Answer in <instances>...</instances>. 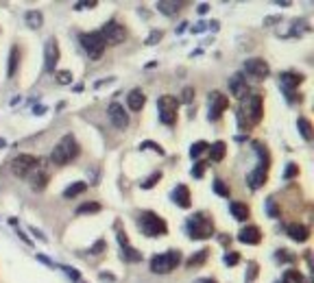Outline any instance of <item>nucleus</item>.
Returning a JSON list of instances; mask_svg holds the SVG:
<instances>
[{
  "mask_svg": "<svg viewBox=\"0 0 314 283\" xmlns=\"http://www.w3.org/2000/svg\"><path fill=\"white\" fill-rule=\"evenodd\" d=\"M238 261H240L238 253H227V255H225V264H227V266H236Z\"/></svg>",
  "mask_w": 314,
  "mask_h": 283,
  "instance_id": "nucleus-43",
  "label": "nucleus"
},
{
  "mask_svg": "<svg viewBox=\"0 0 314 283\" xmlns=\"http://www.w3.org/2000/svg\"><path fill=\"white\" fill-rule=\"evenodd\" d=\"M229 209H231V216L236 218V220H240V222H245L247 218H249V214H251L245 203H229Z\"/></svg>",
  "mask_w": 314,
  "mask_h": 283,
  "instance_id": "nucleus-24",
  "label": "nucleus"
},
{
  "mask_svg": "<svg viewBox=\"0 0 314 283\" xmlns=\"http://www.w3.org/2000/svg\"><path fill=\"white\" fill-rule=\"evenodd\" d=\"M214 192H216V194H221V196H225V198H229V187L225 185L221 179H216V181H214Z\"/></svg>",
  "mask_w": 314,
  "mask_h": 283,
  "instance_id": "nucleus-36",
  "label": "nucleus"
},
{
  "mask_svg": "<svg viewBox=\"0 0 314 283\" xmlns=\"http://www.w3.org/2000/svg\"><path fill=\"white\" fill-rule=\"evenodd\" d=\"M100 35H103V39H105V44H122L127 39V31H125V26L122 24H118L116 20H112V22H107V24H103V28L98 31Z\"/></svg>",
  "mask_w": 314,
  "mask_h": 283,
  "instance_id": "nucleus-9",
  "label": "nucleus"
},
{
  "mask_svg": "<svg viewBox=\"0 0 314 283\" xmlns=\"http://www.w3.org/2000/svg\"><path fill=\"white\" fill-rule=\"evenodd\" d=\"M100 279H103V281H114V274H107V272H100Z\"/></svg>",
  "mask_w": 314,
  "mask_h": 283,
  "instance_id": "nucleus-53",
  "label": "nucleus"
},
{
  "mask_svg": "<svg viewBox=\"0 0 314 283\" xmlns=\"http://www.w3.org/2000/svg\"><path fill=\"white\" fill-rule=\"evenodd\" d=\"M79 155V142L75 140V135H63L57 146L50 152V161L55 166H68L72 159H77Z\"/></svg>",
  "mask_w": 314,
  "mask_h": 283,
  "instance_id": "nucleus-2",
  "label": "nucleus"
},
{
  "mask_svg": "<svg viewBox=\"0 0 314 283\" xmlns=\"http://www.w3.org/2000/svg\"><path fill=\"white\" fill-rule=\"evenodd\" d=\"M297 129H299V133L303 135L305 142L312 140V122H310L308 118H299V120H297Z\"/></svg>",
  "mask_w": 314,
  "mask_h": 283,
  "instance_id": "nucleus-30",
  "label": "nucleus"
},
{
  "mask_svg": "<svg viewBox=\"0 0 314 283\" xmlns=\"http://www.w3.org/2000/svg\"><path fill=\"white\" fill-rule=\"evenodd\" d=\"M24 22L28 24V28H42V24H44V16H42V11H38V9L26 11Z\"/></svg>",
  "mask_w": 314,
  "mask_h": 283,
  "instance_id": "nucleus-25",
  "label": "nucleus"
},
{
  "mask_svg": "<svg viewBox=\"0 0 314 283\" xmlns=\"http://www.w3.org/2000/svg\"><path fill=\"white\" fill-rule=\"evenodd\" d=\"M44 111H46V107H42V105H40V107H35V109H33V113H35V115H42Z\"/></svg>",
  "mask_w": 314,
  "mask_h": 283,
  "instance_id": "nucleus-52",
  "label": "nucleus"
},
{
  "mask_svg": "<svg viewBox=\"0 0 314 283\" xmlns=\"http://www.w3.org/2000/svg\"><path fill=\"white\" fill-rule=\"evenodd\" d=\"M207 255H210V249H201L199 253H196V255H192L188 259V268H199V266H203L205 264V259H207Z\"/></svg>",
  "mask_w": 314,
  "mask_h": 283,
  "instance_id": "nucleus-29",
  "label": "nucleus"
},
{
  "mask_svg": "<svg viewBox=\"0 0 314 283\" xmlns=\"http://www.w3.org/2000/svg\"><path fill=\"white\" fill-rule=\"evenodd\" d=\"M155 7L159 9V13H164V16H175V13H179L181 3H177V0H159Z\"/></svg>",
  "mask_w": 314,
  "mask_h": 283,
  "instance_id": "nucleus-22",
  "label": "nucleus"
},
{
  "mask_svg": "<svg viewBox=\"0 0 314 283\" xmlns=\"http://www.w3.org/2000/svg\"><path fill=\"white\" fill-rule=\"evenodd\" d=\"M238 239H240L242 244H251V246H253V244H260V242H262V231L251 224V227H245L242 231H240V233H238Z\"/></svg>",
  "mask_w": 314,
  "mask_h": 283,
  "instance_id": "nucleus-21",
  "label": "nucleus"
},
{
  "mask_svg": "<svg viewBox=\"0 0 314 283\" xmlns=\"http://www.w3.org/2000/svg\"><path fill=\"white\" fill-rule=\"evenodd\" d=\"M100 212V205L98 203H85V205H81L77 209V214L79 216H83V214H98Z\"/></svg>",
  "mask_w": 314,
  "mask_h": 283,
  "instance_id": "nucleus-33",
  "label": "nucleus"
},
{
  "mask_svg": "<svg viewBox=\"0 0 314 283\" xmlns=\"http://www.w3.org/2000/svg\"><path fill=\"white\" fill-rule=\"evenodd\" d=\"M229 90H231L233 96L240 98V100H242L245 96H249V85H247V78L240 74V72L229 78Z\"/></svg>",
  "mask_w": 314,
  "mask_h": 283,
  "instance_id": "nucleus-15",
  "label": "nucleus"
},
{
  "mask_svg": "<svg viewBox=\"0 0 314 283\" xmlns=\"http://www.w3.org/2000/svg\"><path fill=\"white\" fill-rule=\"evenodd\" d=\"M144 103H147V96H144V92L140 90V87H135V90H131L127 94V107L131 109V111H142Z\"/></svg>",
  "mask_w": 314,
  "mask_h": 283,
  "instance_id": "nucleus-20",
  "label": "nucleus"
},
{
  "mask_svg": "<svg viewBox=\"0 0 314 283\" xmlns=\"http://www.w3.org/2000/svg\"><path fill=\"white\" fill-rule=\"evenodd\" d=\"M264 118V98L262 94H249V96L242 98L238 109V125L242 131H249L251 127H255L258 122Z\"/></svg>",
  "mask_w": 314,
  "mask_h": 283,
  "instance_id": "nucleus-1",
  "label": "nucleus"
},
{
  "mask_svg": "<svg viewBox=\"0 0 314 283\" xmlns=\"http://www.w3.org/2000/svg\"><path fill=\"white\" fill-rule=\"evenodd\" d=\"M137 227L147 237H159L168 233V224L164 218H159L153 212H142L140 218H137Z\"/></svg>",
  "mask_w": 314,
  "mask_h": 283,
  "instance_id": "nucleus-4",
  "label": "nucleus"
},
{
  "mask_svg": "<svg viewBox=\"0 0 314 283\" xmlns=\"http://www.w3.org/2000/svg\"><path fill=\"white\" fill-rule=\"evenodd\" d=\"M266 174H268V170L258 166L255 170H251L249 174H247V185H249L251 190H260V187L266 183Z\"/></svg>",
  "mask_w": 314,
  "mask_h": 283,
  "instance_id": "nucleus-17",
  "label": "nucleus"
},
{
  "mask_svg": "<svg viewBox=\"0 0 314 283\" xmlns=\"http://www.w3.org/2000/svg\"><path fill=\"white\" fill-rule=\"evenodd\" d=\"M207 11H210V5H207V3H201V5H199V13L203 16V13H207Z\"/></svg>",
  "mask_w": 314,
  "mask_h": 283,
  "instance_id": "nucleus-51",
  "label": "nucleus"
},
{
  "mask_svg": "<svg viewBox=\"0 0 314 283\" xmlns=\"http://www.w3.org/2000/svg\"><path fill=\"white\" fill-rule=\"evenodd\" d=\"M210 161H223L225 159V152H227V144L225 142H214L210 144Z\"/></svg>",
  "mask_w": 314,
  "mask_h": 283,
  "instance_id": "nucleus-23",
  "label": "nucleus"
},
{
  "mask_svg": "<svg viewBox=\"0 0 314 283\" xmlns=\"http://www.w3.org/2000/svg\"><path fill=\"white\" fill-rule=\"evenodd\" d=\"M79 42H81V46L87 55H90V59H100L107 48V44L103 39V35H100L98 31H92V33H83L81 37H79Z\"/></svg>",
  "mask_w": 314,
  "mask_h": 283,
  "instance_id": "nucleus-6",
  "label": "nucleus"
},
{
  "mask_svg": "<svg viewBox=\"0 0 314 283\" xmlns=\"http://www.w3.org/2000/svg\"><path fill=\"white\" fill-rule=\"evenodd\" d=\"M266 209H268V214H271V218H280V212H277V207H275V200H273V198H268V200H266Z\"/></svg>",
  "mask_w": 314,
  "mask_h": 283,
  "instance_id": "nucleus-42",
  "label": "nucleus"
},
{
  "mask_svg": "<svg viewBox=\"0 0 314 283\" xmlns=\"http://www.w3.org/2000/svg\"><path fill=\"white\" fill-rule=\"evenodd\" d=\"M188 235L190 239H207L214 235V220L207 214H194L188 220Z\"/></svg>",
  "mask_w": 314,
  "mask_h": 283,
  "instance_id": "nucleus-3",
  "label": "nucleus"
},
{
  "mask_svg": "<svg viewBox=\"0 0 314 283\" xmlns=\"http://www.w3.org/2000/svg\"><path fill=\"white\" fill-rule=\"evenodd\" d=\"M107 115H109V120H112V125L116 129H122L125 131L129 127V115L125 111V107H122L120 103H112L107 107Z\"/></svg>",
  "mask_w": 314,
  "mask_h": 283,
  "instance_id": "nucleus-13",
  "label": "nucleus"
},
{
  "mask_svg": "<svg viewBox=\"0 0 314 283\" xmlns=\"http://www.w3.org/2000/svg\"><path fill=\"white\" fill-rule=\"evenodd\" d=\"M18 235H20L22 239H24V242H26V244H31V239H28V237H26V233H22V231H20V229H18Z\"/></svg>",
  "mask_w": 314,
  "mask_h": 283,
  "instance_id": "nucleus-55",
  "label": "nucleus"
},
{
  "mask_svg": "<svg viewBox=\"0 0 314 283\" xmlns=\"http://www.w3.org/2000/svg\"><path fill=\"white\" fill-rule=\"evenodd\" d=\"M255 274H258V266H255V264H249V274H247V281H253Z\"/></svg>",
  "mask_w": 314,
  "mask_h": 283,
  "instance_id": "nucleus-48",
  "label": "nucleus"
},
{
  "mask_svg": "<svg viewBox=\"0 0 314 283\" xmlns=\"http://www.w3.org/2000/svg\"><path fill=\"white\" fill-rule=\"evenodd\" d=\"M162 37H164V33H162V31H157V28H155V31H151V35L147 37V44H149V46H155V44H157L159 39H162Z\"/></svg>",
  "mask_w": 314,
  "mask_h": 283,
  "instance_id": "nucleus-39",
  "label": "nucleus"
},
{
  "mask_svg": "<svg viewBox=\"0 0 314 283\" xmlns=\"http://www.w3.org/2000/svg\"><path fill=\"white\" fill-rule=\"evenodd\" d=\"M207 148H210L207 142H203V140H201V142H194L192 146H190V157H192V159H199L201 152H205Z\"/></svg>",
  "mask_w": 314,
  "mask_h": 283,
  "instance_id": "nucleus-32",
  "label": "nucleus"
},
{
  "mask_svg": "<svg viewBox=\"0 0 314 283\" xmlns=\"http://www.w3.org/2000/svg\"><path fill=\"white\" fill-rule=\"evenodd\" d=\"M92 7H96V0H90V3H77L75 5V9H92Z\"/></svg>",
  "mask_w": 314,
  "mask_h": 283,
  "instance_id": "nucleus-47",
  "label": "nucleus"
},
{
  "mask_svg": "<svg viewBox=\"0 0 314 283\" xmlns=\"http://www.w3.org/2000/svg\"><path fill=\"white\" fill-rule=\"evenodd\" d=\"M57 63H59V46H57V39H46V44H44V68H46V72H55Z\"/></svg>",
  "mask_w": 314,
  "mask_h": 283,
  "instance_id": "nucleus-12",
  "label": "nucleus"
},
{
  "mask_svg": "<svg viewBox=\"0 0 314 283\" xmlns=\"http://www.w3.org/2000/svg\"><path fill=\"white\" fill-rule=\"evenodd\" d=\"M179 264H181V253L177 249H170V251H166L164 255H155L151 259V272L168 274V272H172Z\"/></svg>",
  "mask_w": 314,
  "mask_h": 283,
  "instance_id": "nucleus-5",
  "label": "nucleus"
},
{
  "mask_svg": "<svg viewBox=\"0 0 314 283\" xmlns=\"http://www.w3.org/2000/svg\"><path fill=\"white\" fill-rule=\"evenodd\" d=\"M275 259H277V261H284V264H293V261H295V255H290L288 249H280V251L275 253Z\"/></svg>",
  "mask_w": 314,
  "mask_h": 283,
  "instance_id": "nucleus-34",
  "label": "nucleus"
},
{
  "mask_svg": "<svg viewBox=\"0 0 314 283\" xmlns=\"http://www.w3.org/2000/svg\"><path fill=\"white\" fill-rule=\"evenodd\" d=\"M28 181H31L33 190H44V187H46V183H48V170H46V166H44V161H40L38 168L28 174Z\"/></svg>",
  "mask_w": 314,
  "mask_h": 283,
  "instance_id": "nucleus-14",
  "label": "nucleus"
},
{
  "mask_svg": "<svg viewBox=\"0 0 314 283\" xmlns=\"http://www.w3.org/2000/svg\"><path fill=\"white\" fill-rule=\"evenodd\" d=\"M105 249H107L105 239H98V242H96V244H94V246H92V249H90V253H92V255H100V253H103Z\"/></svg>",
  "mask_w": 314,
  "mask_h": 283,
  "instance_id": "nucleus-41",
  "label": "nucleus"
},
{
  "mask_svg": "<svg viewBox=\"0 0 314 283\" xmlns=\"http://www.w3.org/2000/svg\"><path fill=\"white\" fill-rule=\"evenodd\" d=\"M85 190H87V183H83V181H77V183H72L70 187H65L63 198H77V196L83 194Z\"/></svg>",
  "mask_w": 314,
  "mask_h": 283,
  "instance_id": "nucleus-27",
  "label": "nucleus"
},
{
  "mask_svg": "<svg viewBox=\"0 0 314 283\" xmlns=\"http://www.w3.org/2000/svg\"><path fill=\"white\" fill-rule=\"evenodd\" d=\"M282 283H308L305 281V277L299 270H295V268H290V270L284 272V277H282Z\"/></svg>",
  "mask_w": 314,
  "mask_h": 283,
  "instance_id": "nucleus-31",
  "label": "nucleus"
},
{
  "mask_svg": "<svg viewBox=\"0 0 314 283\" xmlns=\"http://www.w3.org/2000/svg\"><path fill=\"white\" fill-rule=\"evenodd\" d=\"M207 24V22H199V24H196V26H192V33H201V31H205V26Z\"/></svg>",
  "mask_w": 314,
  "mask_h": 283,
  "instance_id": "nucleus-50",
  "label": "nucleus"
},
{
  "mask_svg": "<svg viewBox=\"0 0 314 283\" xmlns=\"http://www.w3.org/2000/svg\"><path fill=\"white\" fill-rule=\"evenodd\" d=\"M159 179H162V172H153V174H151V177H149L147 181H142V190H151V187L155 185Z\"/></svg>",
  "mask_w": 314,
  "mask_h": 283,
  "instance_id": "nucleus-35",
  "label": "nucleus"
},
{
  "mask_svg": "<svg viewBox=\"0 0 314 283\" xmlns=\"http://www.w3.org/2000/svg\"><path fill=\"white\" fill-rule=\"evenodd\" d=\"M31 231H33V233H35V237H40V239H42V242H46V237H44V235L40 233V231H38V229H33V227H31Z\"/></svg>",
  "mask_w": 314,
  "mask_h": 283,
  "instance_id": "nucleus-54",
  "label": "nucleus"
},
{
  "mask_svg": "<svg viewBox=\"0 0 314 283\" xmlns=\"http://www.w3.org/2000/svg\"><path fill=\"white\" fill-rule=\"evenodd\" d=\"M196 283H216V281L212 279V277H207V279H199V281H196Z\"/></svg>",
  "mask_w": 314,
  "mask_h": 283,
  "instance_id": "nucleus-56",
  "label": "nucleus"
},
{
  "mask_svg": "<svg viewBox=\"0 0 314 283\" xmlns=\"http://www.w3.org/2000/svg\"><path fill=\"white\" fill-rule=\"evenodd\" d=\"M245 72L249 76L262 81V78H268V74H271V65H268L264 59H258V57H253V59H247L245 61Z\"/></svg>",
  "mask_w": 314,
  "mask_h": 283,
  "instance_id": "nucleus-11",
  "label": "nucleus"
},
{
  "mask_svg": "<svg viewBox=\"0 0 314 283\" xmlns=\"http://www.w3.org/2000/svg\"><path fill=\"white\" fill-rule=\"evenodd\" d=\"M207 105H210V120H218L221 115L227 111V107H229V98L225 96L223 92H212L210 94V98H207Z\"/></svg>",
  "mask_w": 314,
  "mask_h": 283,
  "instance_id": "nucleus-10",
  "label": "nucleus"
},
{
  "mask_svg": "<svg viewBox=\"0 0 314 283\" xmlns=\"http://www.w3.org/2000/svg\"><path fill=\"white\" fill-rule=\"evenodd\" d=\"M61 268L65 270V274H68L70 279H75V281H81V274H79V272L75 270V268H68V266H61Z\"/></svg>",
  "mask_w": 314,
  "mask_h": 283,
  "instance_id": "nucleus-46",
  "label": "nucleus"
},
{
  "mask_svg": "<svg viewBox=\"0 0 314 283\" xmlns=\"http://www.w3.org/2000/svg\"><path fill=\"white\" fill-rule=\"evenodd\" d=\"M203 170H205V161H199V164H196L194 168H192V177H196V179L203 177Z\"/></svg>",
  "mask_w": 314,
  "mask_h": 283,
  "instance_id": "nucleus-45",
  "label": "nucleus"
},
{
  "mask_svg": "<svg viewBox=\"0 0 314 283\" xmlns=\"http://www.w3.org/2000/svg\"><path fill=\"white\" fill-rule=\"evenodd\" d=\"M147 148L159 152V155H164V148L159 146V144H155V142H142V144H140V150H147Z\"/></svg>",
  "mask_w": 314,
  "mask_h": 283,
  "instance_id": "nucleus-38",
  "label": "nucleus"
},
{
  "mask_svg": "<svg viewBox=\"0 0 314 283\" xmlns=\"http://www.w3.org/2000/svg\"><path fill=\"white\" fill-rule=\"evenodd\" d=\"M42 159H38L35 155H28V152H22L16 159L11 161V172L16 174L20 179H28V174H31L35 168L40 166Z\"/></svg>",
  "mask_w": 314,
  "mask_h": 283,
  "instance_id": "nucleus-8",
  "label": "nucleus"
},
{
  "mask_svg": "<svg viewBox=\"0 0 314 283\" xmlns=\"http://www.w3.org/2000/svg\"><path fill=\"white\" fill-rule=\"evenodd\" d=\"M277 20H280L277 16H275V18H266V20H264V24H273V22H277Z\"/></svg>",
  "mask_w": 314,
  "mask_h": 283,
  "instance_id": "nucleus-57",
  "label": "nucleus"
},
{
  "mask_svg": "<svg viewBox=\"0 0 314 283\" xmlns=\"http://www.w3.org/2000/svg\"><path fill=\"white\" fill-rule=\"evenodd\" d=\"M172 203L175 205H179V207H184V209H188L190 205H192V196H190V190L186 185H177L172 190Z\"/></svg>",
  "mask_w": 314,
  "mask_h": 283,
  "instance_id": "nucleus-19",
  "label": "nucleus"
},
{
  "mask_svg": "<svg viewBox=\"0 0 314 283\" xmlns=\"http://www.w3.org/2000/svg\"><path fill=\"white\" fill-rule=\"evenodd\" d=\"M122 259L131 261V264H137V261H142V253L135 251L131 244H127V246H122Z\"/></svg>",
  "mask_w": 314,
  "mask_h": 283,
  "instance_id": "nucleus-28",
  "label": "nucleus"
},
{
  "mask_svg": "<svg viewBox=\"0 0 314 283\" xmlns=\"http://www.w3.org/2000/svg\"><path fill=\"white\" fill-rule=\"evenodd\" d=\"M18 63H20V50H18V46H11V53H9V68H7V76H9V78L16 76Z\"/></svg>",
  "mask_w": 314,
  "mask_h": 283,
  "instance_id": "nucleus-26",
  "label": "nucleus"
},
{
  "mask_svg": "<svg viewBox=\"0 0 314 283\" xmlns=\"http://www.w3.org/2000/svg\"><path fill=\"white\" fill-rule=\"evenodd\" d=\"M286 233L290 239H295V242H305V239L310 237V229L301 222H293L286 227Z\"/></svg>",
  "mask_w": 314,
  "mask_h": 283,
  "instance_id": "nucleus-18",
  "label": "nucleus"
},
{
  "mask_svg": "<svg viewBox=\"0 0 314 283\" xmlns=\"http://www.w3.org/2000/svg\"><path fill=\"white\" fill-rule=\"evenodd\" d=\"M194 98V87H184V92H181V103H192Z\"/></svg>",
  "mask_w": 314,
  "mask_h": 283,
  "instance_id": "nucleus-40",
  "label": "nucleus"
},
{
  "mask_svg": "<svg viewBox=\"0 0 314 283\" xmlns=\"http://www.w3.org/2000/svg\"><path fill=\"white\" fill-rule=\"evenodd\" d=\"M157 109H159V120L164 122L166 127H172L177 125V109H179V100L170 96V94H166L157 100Z\"/></svg>",
  "mask_w": 314,
  "mask_h": 283,
  "instance_id": "nucleus-7",
  "label": "nucleus"
},
{
  "mask_svg": "<svg viewBox=\"0 0 314 283\" xmlns=\"http://www.w3.org/2000/svg\"><path fill=\"white\" fill-rule=\"evenodd\" d=\"M57 83H61V85H70V83H72V72H68V70L57 72Z\"/></svg>",
  "mask_w": 314,
  "mask_h": 283,
  "instance_id": "nucleus-37",
  "label": "nucleus"
},
{
  "mask_svg": "<svg viewBox=\"0 0 314 283\" xmlns=\"http://www.w3.org/2000/svg\"><path fill=\"white\" fill-rule=\"evenodd\" d=\"M303 83V74H297V72H282L280 74V85L284 87V92H295V87H299Z\"/></svg>",
  "mask_w": 314,
  "mask_h": 283,
  "instance_id": "nucleus-16",
  "label": "nucleus"
},
{
  "mask_svg": "<svg viewBox=\"0 0 314 283\" xmlns=\"http://www.w3.org/2000/svg\"><path fill=\"white\" fill-rule=\"evenodd\" d=\"M295 174H299L297 164H288V168H286V172H284V177H286V179H293Z\"/></svg>",
  "mask_w": 314,
  "mask_h": 283,
  "instance_id": "nucleus-44",
  "label": "nucleus"
},
{
  "mask_svg": "<svg viewBox=\"0 0 314 283\" xmlns=\"http://www.w3.org/2000/svg\"><path fill=\"white\" fill-rule=\"evenodd\" d=\"M118 242H120V246H127L129 244V237H127L125 231H118Z\"/></svg>",
  "mask_w": 314,
  "mask_h": 283,
  "instance_id": "nucleus-49",
  "label": "nucleus"
}]
</instances>
